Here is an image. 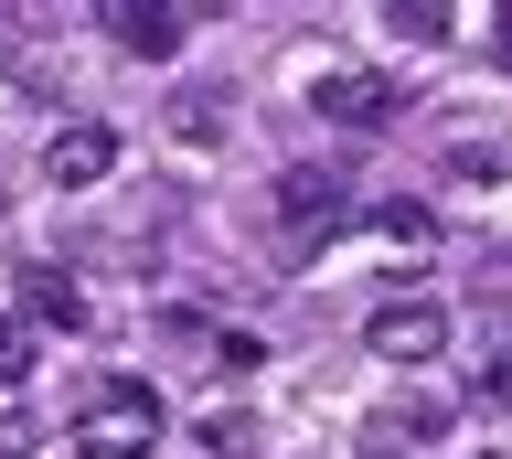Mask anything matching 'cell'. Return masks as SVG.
I'll return each instance as SVG.
<instances>
[{
    "label": "cell",
    "mask_w": 512,
    "mask_h": 459,
    "mask_svg": "<svg viewBox=\"0 0 512 459\" xmlns=\"http://www.w3.org/2000/svg\"><path fill=\"white\" fill-rule=\"evenodd\" d=\"M160 395L139 385V374H107V385L75 406V459H150L160 449Z\"/></svg>",
    "instance_id": "1"
},
{
    "label": "cell",
    "mask_w": 512,
    "mask_h": 459,
    "mask_svg": "<svg viewBox=\"0 0 512 459\" xmlns=\"http://www.w3.org/2000/svg\"><path fill=\"white\" fill-rule=\"evenodd\" d=\"M342 225H352V193L331 171H278V235L288 246H331Z\"/></svg>",
    "instance_id": "2"
},
{
    "label": "cell",
    "mask_w": 512,
    "mask_h": 459,
    "mask_svg": "<svg viewBox=\"0 0 512 459\" xmlns=\"http://www.w3.org/2000/svg\"><path fill=\"white\" fill-rule=\"evenodd\" d=\"M363 353L374 363H438L448 353V310L438 299H384L374 321H363Z\"/></svg>",
    "instance_id": "3"
},
{
    "label": "cell",
    "mask_w": 512,
    "mask_h": 459,
    "mask_svg": "<svg viewBox=\"0 0 512 459\" xmlns=\"http://www.w3.org/2000/svg\"><path fill=\"white\" fill-rule=\"evenodd\" d=\"M107 171H118V129H107V118H64V129L43 139V182H54V193H96Z\"/></svg>",
    "instance_id": "4"
},
{
    "label": "cell",
    "mask_w": 512,
    "mask_h": 459,
    "mask_svg": "<svg viewBox=\"0 0 512 459\" xmlns=\"http://www.w3.org/2000/svg\"><path fill=\"white\" fill-rule=\"evenodd\" d=\"M310 107L331 118V129H384L395 97H384V75H363V65H320L310 75Z\"/></svg>",
    "instance_id": "5"
},
{
    "label": "cell",
    "mask_w": 512,
    "mask_h": 459,
    "mask_svg": "<svg viewBox=\"0 0 512 459\" xmlns=\"http://www.w3.org/2000/svg\"><path fill=\"white\" fill-rule=\"evenodd\" d=\"M96 22H107V43L139 54V65H171V54H182V11H160V0H107Z\"/></svg>",
    "instance_id": "6"
},
{
    "label": "cell",
    "mask_w": 512,
    "mask_h": 459,
    "mask_svg": "<svg viewBox=\"0 0 512 459\" xmlns=\"http://www.w3.org/2000/svg\"><path fill=\"white\" fill-rule=\"evenodd\" d=\"M470 406L480 417H512V321L480 331V363H470Z\"/></svg>",
    "instance_id": "7"
},
{
    "label": "cell",
    "mask_w": 512,
    "mask_h": 459,
    "mask_svg": "<svg viewBox=\"0 0 512 459\" xmlns=\"http://www.w3.org/2000/svg\"><path fill=\"white\" fill-rule=\"evenodd\" d=\"M22 310L43 331H86V289H75L64 267H32V278H22Z\"/></svg>",
    "instance_id": "8"
},
{
    "label": "cell",
    "mask_w": 512,
    "mask_h": 459,
    "mask_svg": "<svg viewBox=\"0 0 512 459\" xmlns=\"http://www.w3.org/2000/svg\"><path fill=\"white\" fill-rule=\"evenodd\" d=\"M192 459H267V438H256L246 406H214V417L192 427Z\"/></svg>",
    "instance_id": "9"
},
{
    "label": "cell",
    "mask_w": 512,
    "mask_h": 459,
    "mask_svg": "<svg viewBox=\"0 0 512 459\" xmlns=\"http://www.w3.org/2000/svg\"><path fill=\"white\" fill-rule=\"evenodd\" d=\"M384 33L427 54V43H448V33H459V11H448V0H395V11H384Z\"/></svg>",
    "instance_id": "10"
},
{
    "label": "cell",
    "mask_w": 512,
    "mask_h": 459,
    "mask_svg": "<svg viewBox=\"0 0 512 459\" xmlns=\"http://www.w3.org/2000/svg\"><path fill=\"white\" fill-rule=\"evenodd\" d=\"M438 427H448V406H438V395H406V406L374 427V459H395V438H438Z\"/></svg>",
    "instance_id": "11"
},
{
    "label": "cell",
    "mask_w": 512,
    "mask_h": 459,
    "mask_svg": "<svg viewBox=\"0 0 512 459\" xmlns=\"http://www.w3.org/2000/svg\"><path fill=\"white\" fill-rule=\"evenodd\" d=\"M384 235H395V246H427L438 214H427V203H384Z\"/></svg>",
    "instance_id": "12"
},
{
    "label": "cell",
    "mask_w": 512,
    "mask_h": 459,
    "mask_svg": "<svg viewBox=\"0 0 512 459\" xmlns=\"http://www.w3.org/2000/svg\"><path fill=\"white\" fill-rule=\"evenodd\" d=\"M214 363H224V374H256V363H267V342H256V331H214Z\"/></svg>",
    "instance_id": "13"
},
{
    "label": "cell",
    "mask_w": 512,
    "mask_h": 459,
    "mask_svg": "<svg viewBox=\"0 0 512 459\" xmlns=\"http://www.w3.org/2000/svg\"><path fill=\"white\" fill-rule=\"evenodd\" d=\"M22 374H32V331L0 321V385H22Z\"/></svg>",
    "instance_id": "14"
},
{
    "label": "cell",
    "mask_w": 512,
    "mask_h": 459,
    "mask_svg": "<svg viewBox=\"0 0 512 459\" xmlns=\"http://www.w3.org/2000/svg\"><path fill=\"white\" fill-rule=\"evenodd\" d=\"M0 459H32V417H22V406L0 417Z\"/></svg>",
    "instance_id": "15"
},
{
    "label": "cell",
    "mask_w": 512,
    "mask_h": 459,
    "mask_svg": "<svg viewBox=\"0 0 512 459\" xmlns=\"http://www.w3.org/2000/svg\"><path fill=\"white\" fill-rule=\"evenodd\" d=\"M491 75H512V11L491 22Z\"/></svg>",
    "instance_id": "16"
},
{
    "label": "cell",
    "mask_w": 512,
    "mask_h": 459,
    "mask_svg": "<svg viewBox=\"0 0 512 459\" xmlns=\"http://www.w3.org/2000/svg\"><path fill=\"white\" fill-rule=\"evenodd\" d=\"M491 459H502V449H491Z\"/></svg>",
    "instance_id": "17"
}]
</instances>
